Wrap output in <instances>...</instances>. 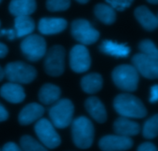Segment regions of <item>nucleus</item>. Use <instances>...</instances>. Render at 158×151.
Returning a JSON list of instances; mask_svg holds the SVG:
<instances>
[{
    "mask_svg": "<svg viewBox=\"0 0 158 151\" xmlns=\"http://www.w3.org/2000/svg\"><path fill=\"white\" fill-rule=\"evenodd\" d=\"M35 27V22L29 16H15V31L16 37H24L30 35Z\"/></svg>",
    "mask_w": 158,
    "mask_h": 151,
    "instance_id": "obj_22",
    "label": "nucleus"
},
{
    "mask_svg": "<svg viewBox=\"0 0 158 151\" xmlns=\"http://www.w3.org/2000/svg\"><path fill=\"white\" fill-rule=\"evenodd\" d=\"M157 18H158V16H157Z\"/></svg>",
    "mask_w": 158,
    "mask_h": 151,
    "instance_id": "obj_41",
    "label": "nucleus"
},
{
    "mask_svg": "<svg viewBox=\"0 0 158 151\" xmlns=\"http://www.w3.org/2000/svg\"><path fill=\"white\" fill-rule=\"evenodd\" d=\"M114 130L117 135L130 137L138 134L140 127L137 122L131 120L129 118L121 116L114 122Z\"/></svg>",
    "mask_w": 158,
    "mask_h": 151,
    "instance_id": "obj_16",
    "label": "nucleus"
},
{
    "mask_svg": "<svg viewBox=\"0 0 158 151\" xmlns=\"http://www.w3.org/2000/svg\"><path fill=\"white\" fill-rule=\"evenodd\" d=\"M61 95V90L58 86L52 84H45L40 88L39 92V99L45 105L55 103L59 100Z\"/></svg>",
    "mask_w": 158,
    "mask_h": 151,
    "instance_id": "obj_21",
    "label": "nucleus"
},
{
    "mask_svg": "<svg viewBox=\"0 0 158 151\" xmlns=\"http://www.w3.org/2000/svg\"><path fill=\"white\" fill-rule=\"evenodd\" d=\"M114 107L117 113L129 119H140L147 116L143 102L131 94H120L114 99Z\"/></svg>",
    "mask_w": 158,
    "mask_h": 151,
    "instance_id": "obj_1",
    "label": "nucleus"
},
{
    "mask_svg": "<svg viewBox=\"0 0 158 151\" xmlns=\"http://www.w3.org/2000/svg\"><path fill=\"white\" fill-rule=\"evenodd\" d=\"M141 54L152 58L158 59V48L151 40H143L139 44Z\"/></svg>",
    "mask_w": 158,
    "mask_h": 151,
    "instance_id": "obj_27",
    "label": "nucleus"
},
{
    "mask_svg": "<svg viewBox=\"0 0 158 151\" xmlns=\"http://www.w3.org/2000/svg\"><path fill=\"white\" fill-rule=\"evenodd\" d=\"M67 26V22L63 18H42L38 23L39 31L44 35L57 34L64 30Z\"/></svg>",
    "mask_w": 158,
    "mask_h": 151,
    "instance_id": "obj_13",
    "label": "nucleus"
},
{
    "mask_svg": "<svg viewBox=\"0 0 158 151\" xmlns=\"http://www.w3.org/2000/svg\"><path fill=\"white\" fill-rule=\"evenodd\" d=\"M0 27H1V22H0Z\"/></svg>",
    "mask_w": 158,
    "mask_h": 151,
    "instance_id": "obj_40",
    "label": "nucleus"
},
{
    "mask_svg": "<svg viewBox=\"0 0 158 151\" xmlns=\"http://www.w3.org/2000/svg\"><path fill=\"white\" fill-rule=\"evenodd\" d=\"M20 145L23 151H48L40 143L30 136H23L20 139Z\"/></svg>",
    "mask_w": 158,
    "mask_h": 151,
    "instance_id": "obj_26",
    "label": "nucleus"
},
{
    "mask_svg": "<svg viewBox=\"0 0 158 151\" xmlns=\"http://www.w3.org/2000/svg\"><path fill=\"white\" fill-rule=\"evenodd\" d=\"M0 151H1V150H0Z\"/></svg>",
    "mask_w": 158,
    "mask_h": 151,
    "instance_id": "obj_42",
    "label": "nucleus"
},
{
    "mask_svg": "<svg viewBox=\"0 0 158 151\" xmlns=\"http://www.w3.org/2000/svg\"><path fill=\"white\" fill-rule=\"evenodd\" d=\"M65 49L62 46L52 47L46 54L44 60L45 71L49 75L57 77L61 75L65 68Z\"/></svg>",
    "mask_w": 158,
    "mask_h": 151,
    "instance_id": "obj_8",
    "label": "nucleus"
},
{
    "mask_svg": "<svg viewBox=\"0 0 158 151\" xmlns=\"http://www.w3.org/2000/svg\"><path fill=\"white\" fill-rule=\"evenodd\" d=\"M45 109L38 103H30L26 105L19 115V122L21 125L27 126L41 119Z\"/></svg>",
    "mask_w": 158,
    "mask_h": 151,
    "instance_id": "obj_15",
    "label": "nucleus"
},
{
    "mask_svg": "<svg viewBox=\"0 0 158 151\" xmlns=\"http://www.w3.org/2000/svg\"><path fill=\"white\" fill-rule=\"evenodd\" d=\"M77 1L78 2L81 3V4H86V3H87L89 0H77Z\"/></svg>",
    "mask_w": 158,
    "mask_h": 151,
    "instance_id": "obj_37",
    "label": "nucleus"
},
{
    "mask_svg": "<svg viewBox=\"0 0 158 151\" xmlns=\"http://www.w3.org/2000/svg\"><path fill=\"white\" fill-rule=\"evenodd\" d=\"M112 79L116 86L120 89L134 91L138 86L139 73L134 65H119L113 71Z\"/></svg>",
    "mask_w": 158,
    "mask_h": 151,
    "instance_id": "obj_3",
    "label": "nucleus"
},
{
    "mask_svg": "<svg viewBox=\"0 0 158 151\" xmlns=\"http://www.w3.org/2000/svg\"><path fill=\"white\" fill-rule=\"evenodd\" d=\"M21 51L29 61H38L46 54V40L41 36L30 34L22 41Z\"/></svg>",
    "mask_w": 158,
    "mask_h": 151,
    "instance_id": "obj_6",
    "label": "nucleus"
},
{
    "mask_svg": "<svg viewBox=\"0 0 158 151\" xmlns=\"http://www.w3.org/2000/svg\"><path fill=\"white\" fill-rule=\"evenodd\" d=\"M36 9L35 0H12L9 3V10L15 16H29Z\"/></svg>",
    "mask_w": 158,
    "mask_h": 151,
    "instance_id": "obj_19",
    "label": "nucleus"
},
{
    "mask_svg": "<svg viewBox=\"0 0 158 151\" xmlns=\"http://www.w3.org/2000/svg\"><path fill=\"white\" fill-rule=\"evenodd\" d=\"M4 78H5L4 69H3V68L0 66V82H1V81Z\"/></svg>",
    "mask_w": 158,
    "mask_h": 151,
    "instance_id": "obj_36",
    "label": "nucleus"
},
{
    "mask_svg": "<svg viewBox=\"0 0 158 151\" xmlns=\"http://www.w3.org/2000/svg\"><path fill=\"white\" fill-rule=\"evenodd\" d=\"M106 2L115 10L124 11L131 6L134 0H106Z\"/></svg>",
    "mask_w": 158,
    "mask_h": 151,
    "instance_id": "obj_29",
    "label": "nucleus"
},
{
    "mask_svg": "<svg viewBox=\"0 0 158 151\" xmlns=\"http://www.w3.org/2000/svg\"><path fill=\"white\" fill-rule=\"evenodd\" d=\"M8 47H6V45H5L4 43H0V58H3V57H6L8 54Z\"/></svg>",
    "mask_w": 158,
    "mask_h": 151,
    "instance_id": "obj_35",
    "label": "nucleus"
},
{
    "mask_svg": "<svg viewBox=\"0 0 158 151\" xmlns=\"http://www.w3.org/2000/svg\"><path fill=\"white\" fill-rule=\"evenodd\" d=\"M2 151H23L21 148L19 147V146H17V144H15V143L9 142L7 144H5L3 146Z\"/></svg>",
    "mask_w": 158,
    "mask_h": 151,
    "instance_id": "obj_33",
    "label": "nucleus"
},
{
    "mask_svg": "<svg viewBox=\"0 0 158 151\" xmlns=\"http://www.w3.org/2000/svg\"><path fill=\"white\" fill-rule=\"evenodd\" d=\"M85 108L89 114L100 123L106 122L107 115L105 106L97 97H89L85 102Z\"/></svg>",
    "mask_w": 158,
    "mask_h": 151,
    "instance_id": "obj_18",
    "label": "nucleus"
},
{
    "mask_svg": "<svg viewBox=\"0 0 158 151\" xmlns=\"http://www.w3.org/2000/svg\"><path fill=\"white\" fill-rule=\"evenodd\" d=\"M150 102L151 103L158 102V85H155L151 87Z\"/></svg>",
    "mask_w": 158,
    "mask_h": 151,
    "instance_id": "obj_31",
    "label": "nucleus"
},
{
    "mask_svg": "<svg viewBox=\"0 0 158 151\" xmlns=\"http://www.w3.org/2000/svg\"><path fill=\"white\" fill-rule=\"evenodd\" d=\"M136 19L146 30L153 31L158 27V18L147 6H141L134 11Z\"/></svg>",
    "mask_w": 158,
    "mask_h": 151,
    "instance_id": "obj_17",
    "label": "nucleus"
},
{
    "mask_svg": "<svg viewBox=\"0 0 158 151\" xmlns=\"http://www.w3.org/2000/svg\"><path fill=\"white\" fill-rule=\"evenodd\" d=\"M132 63L139 74L149 79L158 78V59L143 54H137L132 58Z\"/></svg>",
    "mask_w": 158,
    "mask_h": 151,
    "instance_id": "obj_11",
    "label": "nucleus"
},
{
    "mask_svg": "<svg viewBox=\"0 0 158 151\" xmlns=\"http://www.w3.org/2000/svg\"><path fill=\"white\" fill-rule=\"evenodd\" d=\"M94 14L99 20L106 25L113 24L117 18L115 9L110 5L103 3L96 5L94 7Z\"/></svg>",
    "mask_w": 158,
    "mask_h": 151,
    "instance_id": "obj_24",
    "label": "nucleus"
},
{
    "mask_svg": "<svg viewBox=\"0 0 158 151\" xmlns=\"http://www.w3.org/2000/svg\"><path fill=\"white\" fill-rule=\"evenodd\" d=\"M100 50L102 53L116 57H127L131 53V48L126 44L117 43L108 40L102 42Z\"/></svg>",
    "mask_w": 158,
    "mask_h": 151,
    "instance_id": "obj_20",
    "label": "nucleus"
},
{
    "mask_svg": "<svg viewBox=\"0 0 158 151\" xmlns=\"http://www.w3.org/2000/svg\"><path fill=\"white\" fill-rule=\"evenodd\" d=\"M0 95L11 103H20L26 98V93L20 84L9 82L0 88Z\"/></svg>",
    "mask_w": 158,
    "mask_h": 151,
    "instance_id": "obj_14",
    "label": "nucleus"
},
{
    "mask_svg": "<svg viewBox=\"0 0 158 151\" xmlns=\"http://www.w3.org/2000/svg\"><path fill=\"white\" fill-rule=\"evenodd\" d=\"M35 134L40 142L49 149L56 148L61 144V139L52 122L46 119H40L35 123Z\"/></svg>",
    "mask_w": 158,
    "mask_h": 151,
    "instance_id": "obj_9",
    "label": "nucleus"
},
{
    "mask_svg": "<svg viewBox=\"0 0 158 151\" xmlns=\"http://www.w3.org/2000/svg\"><path fill=\"white\" fill-rule=\"evenodd\" d=\"M74 106L70 100L60 99L56 102L49 111L51 122L54 127L63 129L70 125L73 117Z\"/></svg>",
    "mask_w": 158,
    "mask_h": 151,
    "instance_id": "obj_5",
    "label": "nucleus"
},
{
    "mask_svg": "<svg viewBox=\"0 0 158 151\" xmlns=\"http://www.w3.org/2000/svg\"><path fill=\"white\" fill-rule=\"evenodd\" d=\"M9 118V113L4 106L0 103V122L6 121Z\"/></svg>",
    "mask_w": 158,
    "mask_h": 151,
    "instance_id": "obj_34",
    "label": "nucleus"
},
{
    "mask_svg": "<svg viewBox=\"0 0 158 151\" xmlns=\"http://www.w3.org/2000/svg\"><path fill=\"white\" fill-rule=\"evenodd\" d=\"M71 69L77 73H83L89 69L91 57L87 48L82 44L74 46L69 53Z\"/></svg>",
    "mask_w": 158,
    "mask_h": 151,
    "instance_id": "obj_10",
    "label": "nucleus"
},
{
    "mask_svg": "<svg viewBox=\"0 0 158 151\" xmlns=\"http://www.w3.org/2000/svg\"><path fill=\"white\" fill-rule=\"evenodd\" d=\"M73 140L80 149H88L92 146L94 138V127L92 122L85 116H80L72 122Z\"/></svg>",
    "mask_w": 158,
    "mask_h": 151,
    "instance_id": "obj_2",
    "label": "nucleus"
},
{
    "mask_svg": "<svg viewBox=\"0 0 158 151\" xmlns=\"http://www.w3.org/2000/svg\"><path fill=\"white\" fill-rule=\"evenodd\" d=\"M0 36H6L9 40H14L16 37L15 29H0Z\"/></svg>",
    "mask_w": 158,
    "mask_h": 151,
    "instance_id": "obj_32",
    "label": "nucleus"
},
{
    "mask_svg": "<svg viewBox=\"0 0 158 151\" xmlns=\"http://www.w3.org/2000/svg\"><path fill=\"white\" fill-rule=\"evenodd\" d=\"M103 86V78L100 74L92 73L81 79V87L87 94H94L100 91Z\"/></svg>",
    "mask_w": 158,
    "mask_h": 151,
    "instance_id": "obj_23",
    "label": "nucleus"
},
{
    "mask_svg": "<svg viewBox=\"0 0 158 151\" xmlns=\"http://www.w3.org/2000/svg\"><path fill=\"white\" fill-rule=\"evenodd\" d=\"M131 138L120 135H108L99 141V147L103 151H125L133 147Z\"/></svg>",
    "mask_w": 158,
    "mask_h": 151,
    "instance_id": "obj_12",
    "label": "nucleus"
},
{
    "mask_svg": "<svg viewBox=\"0 0 158 151\" xmlns=\"http://www.w3.org/2000/svg\"><path fill=\"white\" fill-rule=\"evenodd\" d=\"M148 2L151 4H158V0H148Z\"/></svg>",
    "mask_w": 158,
    "mask_h": 151,
    "instance_id": "obj_38",
    "label": "nucleus"
},
{
    "mask_svg": "<svg viewBox=\"0 0 158 151\" xmlns=\"http://www.w3.org/2000/svg\"><path fill=\"white\" fill-rule=\"evenodd\" d=\"M137 151H157V148L152 143L146 142L139 146Z\"/></svg>",
    "mask_w": 158,
    "mask_h": 151,
    "instance_id": "obj_30",
    "label": "nucleus"
},
{
    "mask_svg": "<svg viewBox=\"0 0 158 151\" xmlns=\"http://www.w3.org/2000/svg\"><path fill=\"white\" fill-rule=\"evenodd\" d=\"M71 33L76 40L82 45H90L96 43L100 37V33L94 28L88 20H75L71 25Z\"/></svg>",
    "mask_w": 158,
    "mask_h": 151,
    "instance_id": "obj_7",
    "label": "nucleus"
},
{
    "mask_svg": "<svg viewBox=\"0 0 158 151\" xmlns=\"http://www.w3.org/2000/svg\"><path fill=\"white\" fill-rule=\"evenodd\" d=\"M2 0H0V3H1V2H2Z\"/></svg>",
    "mask_w": 158,
    "mask_h": 151,
    "instance_id": "obj_39",
    "label": "nucleus"
},
{
    "mask_svg": "<svg viewBox=\"0 0 158 151\" xmlns=\"http://www.w3.org/2000/svg\"><path fill=\"white\" fill-rule=\"evenodd\" d=\"M143 136L147 139H154L158 136V114L154 115L145 122Z\"/></svg>",
    "mask_w": 158,
    "mask_h": 151,
    "instance_id": "obj_25",
    "label": "nucleus"
},
{
    "mask_svg": "<svg viewBox=\"0 0 158 151\" xmlns=\"http://www.w3.org/2000/svg\"><path fill=\"white\" fill-rule=\"evenodd\" d=\"M5 77L10 82L29 84L36 78V70L32 65L21 61L9 63L4 69Z\"/></svg>",
    "mask_w": 158,
    "mask_h": 151,
    "instance_id": "obj_4",
    "label": "nucleus"
},
{
    "mask_svg": "<svg viewBox=\"0 0 158 151\" xmlns=\"http://www.w3.org/2000/svg\"><path fill=\"white\" fill-rule=\"evenodd\" d=\"M70 0H46V8L50 12H60L68 9Z\"/></svg>",
    "mask_w": 158,
    "mask_h": 151,
    "instance_id": "obj_28",
    "label": "nucleus"
}]
</instances>
